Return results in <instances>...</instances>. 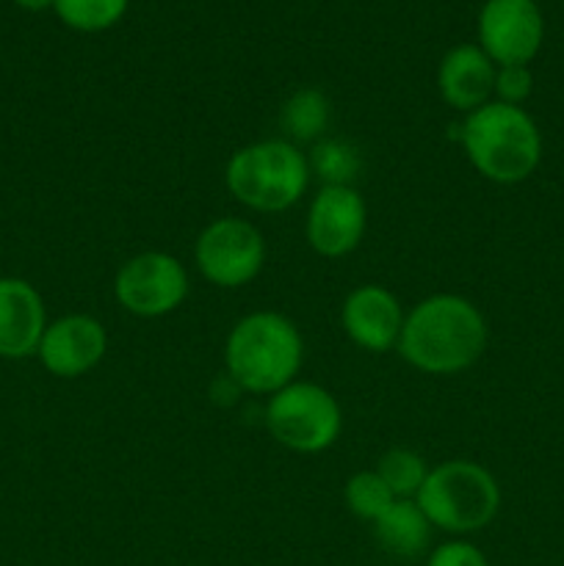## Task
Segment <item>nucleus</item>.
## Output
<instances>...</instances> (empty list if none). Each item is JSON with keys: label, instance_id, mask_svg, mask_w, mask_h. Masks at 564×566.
<instances>
[{"label": "nucleus", "instance_id": "6", "mask_svg": "<svg viewBox=\"0 0 564 566\" xmlns=\"http://www.w3.org/2000/svg\"><path fill=\"white\" fill-rule=\"evenodd\" d=\"M265 429L288 451L321 453L341 437V403L326 387L296 379L269 396Z\"/></svg>", "mask_w": 564, "mask_h": 566}, {"label": "nucleus", "instance_id": "4", "mask_svg": "<svg viewBox=\"0 0 564 566\" xmlns=\"http://www.w3.org/2000/svg\"><path fill=\"white\" fill-rule=\"evenodd\" d=\"M307 153L288 138H265L236 149L227 160L224 186L236 202L258 213H282L299 205L310 186Z\"/></svg>", "mask_w": 564, "mask_h": 566}, {"label": "nucleus", "instance_id": "10", "mask_svg": "<svg viewBox=\"0 0 564 566\" xmlns=\"http://www.w3.org/2000/svg\"><path fill=\"white\" fill-rule=\"evenodd\" d=\"M368 227V205L354 186H321L304 219V235L321 258H346Z\"/></svg>", "mask_w": 564, "mask_h": 566}, {"label": "nucleus", "instance_id": "5", "mask_svg": "<svg viewBox=\"0 0 564 566\" xmlns=\"http://www.w3.org/2000/svg\"><path fill=\"white\" fill-rule=\"evenodd\" d=\"M415 501L435 528L464 536L487 528L498 517L501 486L479 462L451 459L429 470Z\"/></svg>", "mask_w": 564, "mask_h": 566}, {"label": "nucleus", "instance_id": "21", "mask_svg": "<svg viewBox=\"0 0 564 566\" xmlns=\"http://www.w3.org/2000/svg\"><path fill=\"white\" fill-rule=\"evenodd\" d=\"M531 92H534V77H531L529 66H498L495 86H492V94L498 97V103L520 105V108H523V103L531 97Z\"/></svg>", "mask_w": 564, "mask_h": 566}, {"label": "nucleus", "instance_id": "8", "mask_svg": "<svg viewBox=\"0 0 564 566\" xmlns=\"http://www.w3.org/2000/svg\"><path fill=\"white\" fill-rule=\"evenodd\" d=\"M188 271L175 254L142 252L119 265L114 296L125 313L136 318H164L188 296Z\"/></svg>", "mask_w": 564, "mask_h": 566}, {"label": "nucleus", "instance_id": "16", "mask_svg": "<svg viewBox=\"0 0 564 566\" xmlns=\"http://www.w3.org/2000/svg\"><path fill=\"white\" fill-rule=\"evenodd\" d=\"M280 122L291 136L288 142H321L330 125V99L318 88H299L282 105Z\"/></svg>", "mask_w": 564, "mask_h": 566}, {"label": "nucleus", "instance_id": "14", "mask_svg": "<svg viewBox=\"0 0 564 566\" xmlns=\"http://www.w3.org/2000/svg\"><path fill=\"white\" fill-rule=\"evenodd\" d=\"M495 70L498 66L479 44H457L442 55L437 70L440 97L459 114H473L476 108L490 103Z\"/></svg>", "mask_w": 564, "mask_h": 566}, {"label": "nucleus", "instance_id": "22", "mask_svg": "<svg viewBox=\"0 0 564 566\" xmlns=\"http://www.w3.org/2000/svg\"><path fill=\"white\" fill-rule=\"evenodd\" d=\"M426 566H490L487 556L473 545V542L464 539H451L442 542L440 547L429 553Z\"/></svg>", "mask_w": 564, "mask_h": 566}, {"label": "nucleus", "instance_id": "2", "mask_svg": "<svg viewBox=\"0 0 564 566\" xmlns=\"http://www.w3.org/2000/svg\"><path fill=\"white\" fill-rule=\"evenodd\" d=\"M227 376L238 390L274 396L299 379L304 365V337L288 315L258 310L238 321L224 343Z\"/></svg>", "mask_w": 564, "mask_h": 566}, {"label": "nucleus", "instance_id": "7", "mask_svg": "<svg viewBox=\"0 0 564 566\" xmlns=\"http://www.w3.org/2000/svg\"><path fill=\"white\" fill-rule=\"evenodd\" d=\"M194 263L216 287L236 291L258 280L265 265V238L252 221L224 216L199 232L194 241Z\"/></svg>", "mask_w": 564, "mask_h": 566}, {"label": "nucleus", "instance_id": "3", "mask_svg": "<svg viewBox=\"0 0 564 566\" xmlns=\"http://www.w3.org/2000/svg\"><path fill=\"white\" fill-rule=\"evenodd\" d=\"M459 138L473 169L498 186L529 180L542 160L540 127L520 105L490 99L464 116Z\"/></svg>", "mask_w": 564, "mask_h": 566}, {"label": "nucleus", "instance_id": "18", "mask_svg": "<svg viewBox=\"0 0 564 566\" xmlns=\"http://www.w3.org/2000/svg\"><path fill=\"white\" fill-rule=\"evenodd\" d=\"M376 473L398 501V497H418L420 486L429 475V468H426L420 453L409 451V448H393V451L382 453Z\"/></svg>", "mask_w": 564, "mask_h": 566}, {"label": "nucleus", "instance_id": "17", "mask_svg": "<svg viewBox=\"0 0 564 566\" xmlns=\"http://www.w3.org/2000/svg\"><path fill=\"white\" fill-rule=\"evenodd\" d=\"M313 175H318L321 186H352L359 171V153L341 138H321L307 155Z\"/></svg>", "mask_w": 564, "mask_h": 566}, {"label": "nucleus", "instance_id": "12", "mask_svg": "<svg viewBox=\"0 0 564 566\" xmlns=\"http://www.w3.org/2000/svg\"><path fill=\"white\" fill-rule=\"evenodd\" d=\"M404 318L401 302L385 285H359L341 307V326L348 340L370 354H385L398 346Z\"/></svg>", "mask_w": 564, "mask_h": 566}, {"label": "nucleus", "instance_id": "11", "mask_svg": "<svg viewBox=\"0 0 564 566\" xmlns=\"http://www.w3.org/2000/svg\"><path fill=\"white\" fill-rule=\"evenodd\" d=\"M108 352V332L97 318L83 313L64 315L44 329L39 359L59 379H77L97 368Z\"/></svg>", "mask_w": 564, "mask_h": 566}, {"label": "nucleus", "instance_id": "15", "mask_svg": "<svg viewBox=\"0 0 564 566\" xmlns=\"http://www.w3.org/2000/svg\"><path fill=\"white\" fill-rule=\"evenodd\" d=\"M376 539L390 556L415 558L429 547L435 525L424 514L415 497H398L374 523Z\"/></svg>", "mask_w": 564, "mask_h": 566}, {"label": "nucleus", "instance_id": "1", "mask_svg": "<svg viewBox=\"0 0 564 566\" xmlns=\"http://www.w3.org/2000/svg\"><path fill=\"white\" fill-rule=\"evenodd\" d=\"M487 337L484 315L470 298L435 293L409 310L396 348L420 374L453 376L479 363Z\"/></svg>", "mask_w": 564, "mask_h": 566}, {"label": "nucleus", "instance_id": "23", "mask_svg": "<svg viewBox=\"0 0 564 566\" xmlns=\"http://www.w3.org/2000/svg\"><path fill=\"white\" fill-rule=\"evenodd\" d=\"M14 3L25 11H44V9H53L55 0H14Z\"/></svg>", "mask_w": 564, "mask_h": 566}, {"label": "nucleus", "instance_id": "9", "mask_svg": "<svg viewBox=\"0 0 564 566\" xmlns=\"http://www.w3.org/2000/svg\"><path fill=\"white\" fill-rule=\"evenodd\" d=\"M545 20L534 0H487L479 14V48L495 66L525 64L540 53Z\"/></svg>", "mask_w": 564, "mask_h": 566}, {"label": "nucleus", "instance_id": "19", "mask_svg": "<svg viewBox=\"0 0 564 566\" xmlns=\"http://www.w3.org/2000/svg\"><path fill=\"white\" fill-rule=\"evenodd\" d=\"M53 9L64 25L83 33H97L125 17L127 0H55Z\"/></svg>", "mask_w": 564, "mask_h": 566}, {"label": "nucleus", "instance_id": "20", "mask_svg": "<svg viewBox=\"0 0 564 566\" xmlns=\"http://www.w3.org/2000/svg\"><path fill=\"white\" fill-rule=\"evenodd\" d=\"M343 497H346L348 512L357 514L359 520H368V523H376V520L390 509V503L396 501L376 470L354 473L352 479L346 481V486H343Z\"/></svg>", "mask_w": 564, "mask_h": 566}, {"label": "nucleus", "instance_id": "13", "mask_svg": "<svg viewBox=\"0 0 564 566\" xmlns=\"http://www.w3.org/2000/svg\"><path fill=\"white\" fill-rule=\"evenodd\" d=\"M48 315L36 287L20 276H0V357L25 359L39 352Z\"/></svg>", "mask_w": 564, "mask_h": 566}]
</instances>
